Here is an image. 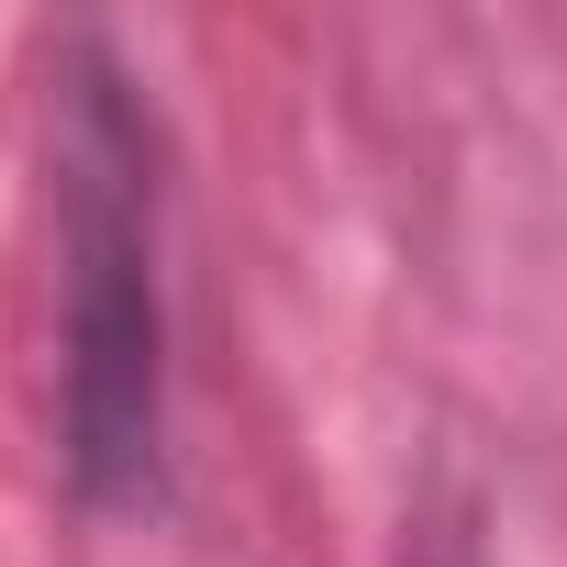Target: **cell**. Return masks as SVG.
Returning a JSON list of instances; mask_svg holds the SVG:
<instances>
[{
  "label": "cell",
  "instance_id": "cell-1",
  "mask_svg": "<svg viewBox=\"0 0 567 567\" xmlns=\"http://www.w3.org/2000/svg\"><path fill=\"white\" fill-rule=\"evenodd\" d=\"M56 456L90 512L156 489L167 445V290H156V123L101 34L56 45Z\"/></svg>",
  "mask_w": 567,
  "mask_h": 567
}]
</instances>
